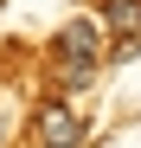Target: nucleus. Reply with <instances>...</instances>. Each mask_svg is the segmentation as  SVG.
Wrapping results in <instances>:
<instances>
[{
  "instance_id": "obj_3",
  "label": "nucleus",
  "mask_w": 141,
  "mask_h": 148,
  "mask_svg": "<svg viewBox=\"0 0 141 148\" xmlns=\"http://www.w3.org/2000/svg\"><path fill=\"white\" fill-rule=\"evenodd\" d=\"M103 19H109V26H141V0H103Z\"/></svg>"
},
{
  "instance_id": "obj_4",
  "label": "nucleus",
  "mask_w": 141,
  "mask_h": 148,
  "mask_svg": "<svg viewBox=\"0 0 141 148\" xmlns=\"http://www.w3.org/2000/svg\"><path fill=\"white\" fill-rule=\"evenodd\" d=\"M135 52H141V39H135V32H122V39H115V52H109V58H115V64H128Z\"/></svg>"
},
{
  "instance_id": "obj_2",
  "label": "nucleus",
  "mask_w": 141,
  "mask_h": 148,
  "mask_svg": "<svg viewBox=\"0 0 141 148\" xmlns=\"http://www.w3.org/2000/svg\"><path fill=\"white\" fill-rule=\"evenodd\" d=\"M32 135H39V148H77L83 142V116L64 103V97H52L39 116H32Z\"/></svg>"
},
{
  "instance_id": "obj_1",
  "label": "nucleus",
  "mask_w": 141,
  "mask_h": 148,
  "mask_svg": "<svg viewBox=\"0 0 141 148\" xmlns=\"http://www.w3.org/2000/svg\"><path fill=\"white\" fill-rule=\"evenodd\" d=\"M52 64H58V84H90L96 77V64H103V32H96V19H70V26L52 39Z\"/></svg>"
}]
</instances>
